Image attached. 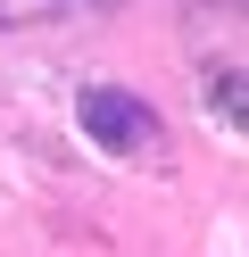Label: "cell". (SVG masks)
<instances>
[{
    "label": "cell",
    "mask_w": 249,
    "mask_h": 257,
    "mask_svg": "<svg viewBox=\"0 0 249 257\" xmlns=\"http://www.w3.org/2000/svg\"><path fill=\"white\" fill-rule=\"evenodd\" d=\"M75 116H83V133L100 150H158V108L133 100V91H116V83H92L75 100Z\"/></svg>",
    "instance_id": "6da1fadb"
},
{
    "label": "cell",
    "mask_w": 249,
    "mask_h": 257,
    "mask_svg": "<svg viewBox=\"0 0 249 257\" xmlns=\"http://www.w3.org/2000/svg\"><path fill=\"white\" fill-rule=\"evenodd\" d=\"M208 100L224 108L232 124H249V75H216V83H208Z\"/></svg>",
    "instance_id": "7a4b0ae2"
}]
</instances>
